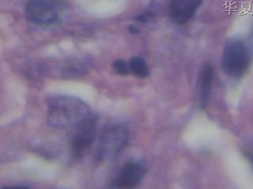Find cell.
I'll list each match as a JSON object with an SVG mask.
<instances>
[{
  "mask_svg": "<svg viewBox=\"0 0 253 189\" xmlns=\"http://www.w3.org/2000/svg\"><path fill=\"white\" fill-rule=\"evenodd\" d=\"M47 122L57 129H73L93 116L86 102L71 95H53L47 99Z\"/></svg>",
  "mask_w": 253,
  "mask_h": 189,
  "instance_id": "cell-1",
  "label": "cell"
},
{
  "mask_svg": "<svg viewBox=\"0 0 253 189\" xmlns=\"http://www.w3.org/2000/svg\"><path fill=\"white\" fill-rule=\"evenodd\" d=\"M250 63L249 49L241 39L233 38L225 43L221 55V68L228 77L234 79L243 77Z\"/></svg>",
  "mask_w": 253,
  "mask_h": 189,
  "instance_id": "cell-2",
  "label": "cell"
},
{
  "mask_svg": "<svg viewBox=\"0 0 253 189\" xmlns=\"http://www.w3.org/2000/svg\"><path fill=\"white\" fill-rule=\"evenodd\" d=\"M128 138V129L125 125H113L103 130L97 146V163L102 165L117 157L127 144Z\"/></svg>",
  "mask_w": 253,
  "mask_h": 189,
  "instance_id": "cell-3",
  "label": "cell"
},
{
  "mask_svg": "<svg viewBox=\"0 0 253 189\" xmlns=\"http://www.w3.org/2000/svg\"><path fill=\"white\" fill-rule=\"evenodd\" d=\"M25 12L32 23L41 26H53L61 19L62 5L57 0H30Z\"/></svg>",
  "mask_w": 253,
  "mask_h": 189,
  "instance_id": "cell-4",
  "label": "cell"
},
{
  "mask_svg": "<svg viewBox=\"0 0 253 189\" xmlns=\"http://www.w3.org/2000/svg\"><path fill=\"white\" fill-rule=\"evenodd\" d=\"M71 138V152L75 158H82L89 152L97 131V118L94 115L73 128Z\"/></svg>",
  "mask_w": 253,
  "mask_h": 189,
  "instance_id": "cell-5",
  "label": "cell"
},
{
  "mask_svg": "<svg viewBox=\"0 0 253 189\" xmlns=\"http://www.w3.org/2000/svg\"><path fill=\"white\" fill-rule=\"evenodd\" d=\"M145 173L144 165L139 161L130 160L121 169L113 187L121 189H134L141 183Z\"/></svg>",
  "mask_w": 253,
  "mask_h": 189,
  "instance_id": "cell-6",
  "label": "cell"
},
{
  "mask_svg": "<svg viewBox=\"0 0 253 189\" xmlns=\"http://www.w3.org/2000/svg\"><path fill=\"white\" fill-rule=\"evenodd\" d=\"M204 0H172L169 15L173 23L184 25L193 18Z\"/></svg>",
  "mask_w": 253,
  "mask_h": 189,
  "instance_id": "cell-7",
  "label": "cell"
},
{
  "mask_svg": "<svg viewBox=\"0 0 253 189\" xmlns=\"http://www.w3.org/2000/svg\"><path fill=\"white\" fill-rule=\"evenodd\" d=\"M213 81V67L210 64H207L201 69L200 77V98L203 108H205L208 104Z\"/></svg>",
  "mask_w": 253,
  "mask_h": 189,
  "instance_id": "cell-8",
  "label": "cell"
},
{
  "mask_svg": "<svg viewBox=\"0 0 253 189\" xmlns=\"http://www.w3.org/2000/svg\"><path fill=\"white\" fill-rule=\"evenodd\" d=\"M130 73L138 78H146L150 74L148 65L144 59L138 56H134L128 63Z\"/></svg>",
  "mask_w": 253,
  "mask_h": 189,
  "instance_id": "cell-9",
  "label": "cell"
},
{
  "mask_svg": "<svg viewBox=\"0 0 253 189\" xmlns=\"http://www.w3.org/2000/svg\"><path fill=\"white\" fill-rule=\"evenodd\" d=\"M113 69L117 74L126 76L130 73L128 63L123 59H117L113 63Z\"/></svg>",
  "mask_w": 253,
  "mask_h": 189,
  "instance_id": "cell-10",
  "label": "cell"
},
{
  "mask_svg": "<svg viewBox=\"0 0 253 189\" xmlns=\"http://www.w3.org/2000/svg\"><path fill=\"white\" fill-rule=\"evenodd\" d=\"M246 157L251 162L252 165L253 166V152H248L246 153Z\"/></svg>",
  "mask_w": 253,
  "mask_h": 189,
  "instance_id": "cell-11",
  "label": "cell"
},
{
  "mask_svg": "<svg viewBox=\"0 0 253 189\" xmlns=\"http://www.w3.org/2000/svg\"><path fill=\"white\" fill-rule=\"evenodd\" d=\"M130 32L131 33H137L138 32V28L135 27L134 26H130Z\"/></svg>",
  "mask_w": 253,
  "mask_h": 189,
  "instance_id": "cell-12",
  "label": "cell"
}]
</instances>
